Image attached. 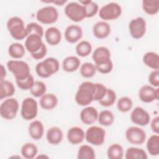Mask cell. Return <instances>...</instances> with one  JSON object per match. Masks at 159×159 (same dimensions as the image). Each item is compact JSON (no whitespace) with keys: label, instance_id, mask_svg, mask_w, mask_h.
Wrapping results in <instances>:
<instances>
[{"label":"cell","instance_id":"cell-1","mask_svg":"<svg viewBox=\"0 0 159 159\" xmlns=\"http://www.w3.org/2000/svg\"><path fill=\"white\" fill-rule=\"evenodd\" d=\"M95 91V84L91 81L81 83L76 93V102L81 106H86L93 101Z\"/></svg>","mask_w":159,"mask_h":159},{"label":"cell","instance_id":"cell-2","mask_svg":"<svg viewBox=\"0 0 159 159\" xmlns=\"http://www.w3.org/2000/svg\"><path fill=\"white\" fill-rule=\"evenodd\" d=\"M60 68L58 60L53 57H48L38 63L35 68L37 75L43 78H47L56 73Z\"/></svg>","mask_w":159,"mask_h":159},{"label":"cell","instance_id":"cell-3","mask_svg":"<svg viewBox=\"0 0 159 159\" xmlns=\"http://www.w3.org/2000/svg\"><path fill=\"white\" fill-rule=\"evenodd\" d=\"M6 26L10 35L15 40H21L28 35L24 22L19 17L13 16L9 18L7 22Z\"/></svg>","mask_w":159,"mask_h":159},{"label":"cell","instance_id":"cell-4","mask_svg":"<svg viewBox=\"0 0 159 159\" xmlns=\"http://www.w3.org/2000/svg\"><path fill=\"white\" fill-rule=\"evenodd\" d=\"M6 65L7 69L13 74L16 80H22L31 75L30 67L24 61L9 60Z\"/></svg>","mask_w":159,"mask_h":159},{"label":"cell","instance_id":"cell-5","mask_svg":"<svg viewBox=\"0 0 159 159\" xmlns=\"http://www.w3.org/2000/svg\"><path fill=\"white\" fill-rule=\"evenodd\" d=\"M19 109V104L16 98H6L0 105L1 116L6 120H12L16 117Z\"/></svg>","mask_w":159,"mask_h":159},{"label":"cell","instance_id":"cell-6","mask_svg":"<svg viewBox=\"0 0 159 159\" xmlns=\"http://www.w3.org/2000/svg\"><path fill=\"white\" fill-rule=\"evenodd\" d=\"M64 12L68 19L76 22H81L86 17L85 9L79 2L68 3L65 7Z\"/></svg>","mask_w":159,"mask_h":159},{"label":"cell","instance_id":"cell-7","mask_svg":"<svg viewBox=\"0 0 159 159\" xmlns=\"http://www.w3.org/2000/svg\"><path fill=\"white\" fill-rule=\"evenodd\" d=\"M121 14V6L115 2L107 3L102 6L99 10V16L104 21L115 20L119 18Z\"/></svg>","mask_w":159,"mask_h":159},{"label":"cell","instance_id":"cell-8","mask_svg":"<svg viewBox=\"0 0 159 159\" xmlns=\"http://www.w3.org/2000/svg\"><path fill=\"white\" fill-rule=\"evenodd\" d=\"M38 114V104L37 101L30 97L23 99L21 107V117L25 120H30L35 119Z\"/></svg>","mask_w":159,"mask_h":159},{"label":"cell","instance_id":"cell-9","mask_svg":"<svg viewBox=\"0 0 159 159\" xmlns=\"http://www.w3.org/2000/svg\"><path fill=\"white\" fill-rule=\"evenodd\" d=\"M106 130L99 126L93 125L88 128L85 132V139L90 144L100 146L105 141Z\"/></svg>","mask_w":159,"mask_h":159},{"label":"cell","instance_id":"cell-10","mask_svg":"<svg viewBox=\"0 0 159 159\" xmlns=\"http://www.w3.org/2000/svg\"><path fill=\"white\" fill-rule=\"evenodd\" d=\"M36 19L42 24H52L58 20V12L54 6H45L37 11Z\"/></svg>","mask_w":159,"mask_h":159},{"label":"cell","instance_id":"cell-11","mask_svg":"<svg viewBox=\"0 0 159 159\" xmlns=\"http://www.w3.org/2000/svg\"><path fill=\"white\" fill-rule=\"evenodd\" d=\"M147 24L142 17H137L132 19L129 24V30L130 35L135 39H141L146 32Z\"/></svg>","mask_w":159,"mask_h":159},{"label":"cell","instance_id":"cell-12","mask_svg":"<svg viewBox=\"0 0 159 159\" xmlns=\"http://www.w3.org/2000/svg\"><path fill=\"white\" fill-rule=\"evenodd\" d=\"M127 140L134 145H142L147 139L145 131L140 127L131 126L129 127L125 133Z\"/></svg>","mask_w":159,"mask_h":159},{"label":"cell","instance_id":"cell-13","mask_svg":"<svg viewBox=\"0 0 159 159\" xmlns=\"http://www.w3.org/2000/svg\"><path fill=\"white\" fill-rule=\"evenodd\" d=\"M159 97V89L145 84L142 86L139 91V98L141 101L145 103H150L158 100Z\"/></svg>","mask_w":159,"mask_h":159},{"label":"cell","instance_id":"cell-14","mask_svg":"<svg viewBox=\"0 0 159 159\" xmlns=\"http://www.w3.org/2000/svg\"><path fill=\"white\" fill-rule=\"evenodd\" d=\"M132 122L139 126H146L150 122L149 113L142 107H135L130 113Z\"/></svg>","mask_w":159,"mask_h":159},{"label":"cell","instance_id":"cell-15","mask_svg":"<svg viewBox=\"0 0 159 159\" xmlns=\"http://www.w3.org/2000/svg\"><path fill=\"white\" fill-rule=\"evenodd\" d=\"M42 38L36 34H30L26 37L24 47L30 55L37 52L42 48L44 43Z\"/></svg>","mask_w":159,"mask_h":159},{"label":"cell","instance_id":"cell-16","mask_svg":"<svg viewBox=\"0 0 159 159\" xmlns=\"http://www.w3.org/2000/svg\"><path fill=\"white\" fill-rule=\"evenodd\" d=\"M83 29L78 25L72 24L68 25L64 32L66 40L70 43H75L83 37Z\"/></svg>","mask_w":159,"mask_h":159},{"label":"cell","instance_id":"cell-17","mask_svg":"<svg viewBox=\"0 0 159 159\" xmlns=\"http://www.w3.org/2000/svg\"><path fill=\"white\" fill-rule=\"evenodd\" d=\"M68 141L73 144L77 145L81 143L85 139V133L82 128L77 126L70 128L66 133Z\"/></svg>","mask_w":159,"mask_h":159},{"label":"cell","instance_id":"cell-18","mask_svg":"<svg viewBox=\"0 0 159 159\" xmlns=\"http://www.w3.org/2000/svg\"><path fill=\"white\" fill-rule=\"evenodd\" d=\"M98 114L99 113L95 107L87 106L81 110L80 117L83 123L86 125H90L96 122L98 119Z\"/></svg>","mask_w":159,"mask_h":159},{"label":"cell","instance_id":"cell-19","mask_svg":"<svg viewBox=\"0 0 159 159\" xmlns=\"http://www.w3.org/2000/svg\"><path fill=\"white\" fill-rule=\"evenodd\" d=\"M93 33L94 36L97 39H105L111 34V26L106 21H99L93 25Z\"/></svg>","mask_w":159,"mask_h":159},{"label":"cell","instance_id":"cell-20","mask_svg":"<svg viewBox=\"0 0 159 159\" xmlns=\"http://www.w3.org/2000/svg\"><path fill=\"white\" fill-rule=\"evenodd\" d=\"M111 52L109 48L106 47L101 46L97 47L93 51L92 58L94 61V65H98L111 60Z\"/></svg>","mask_w":159,"mask_h":159},{"label":"cell","instance_id":"cell-21","mask_svg":"<svg viewBox=\"0 0 159 159\" xmlns=\"http://www.w3.org/2000/svg\"><path fill=\"white\" fill-rule=\"evenodd\" d=\"M29 136L34 140H39L42 139L44 134V126L43 123L39 120L31 122L28 127Z\"/></svg>","mask_w":159,"mask_h":159},{"label":"cell","instance_id":"cell-22","mask_svg":"<svg viewBox=\"0 0 159 159\" xmlns=\"http://www.w3.org/2000/svg\"><path fill=\"white\" fill-rule=\"evenodd\" d=\"M63 138V134L62 130L57 126L49 128L46 134V139L51 145H58L61 142Z\"/></svg>","mask_w":159,"mask_h":159},{"label":"cell","instance_id":"cell-23","mask_svg":"<svg viewBox=\"0 0 159 159\" xmlns=\"http://www.w3.org/2000/svg\"><path fill=\"white\" fill-rule=\"evenodd\" d=\"M45 38L46 42L50 45H58L61 40V33L59 29L52 26L47 29L45 32Z\"/></svg>","mask_w":159,"mask_h":159},{"label":"cell","instance_id":"cell-24","mask_svg":"<svg viewBox=\"0 0 159 159\" xmlns=\"http://www.w3.org/2000/svg\"><path fill=\"white\" fill-rule=\"evenodd\" d=\"M58 104V98L55 94L45 93L40 97L39 104L44 110L49 111L54 109Z\"/></svg>","mask_w":159,"mask_h":159},{"label":"cell","instance_id":"cell-25","mask_svg":"<svg viewBox=\"0 0 159 159\" xmlns=\"http://www.w3.org/2000/svg\"><path fill=\"white\" fill-rule=\"evenodd\" d=\"M81 65L80 58L76 56L71 55L66 57L62 61L63 70L68 73L75 71Z\"/></svg>","mask_w":159,"mask_h":159},{"label":"cell","instance_id":"cell-26","mask_svg":"<svg viewBox=\"0 0 159 159\" xmlns=\"http://www.w3.org/2000/svg\"><path fill=\"white\" fill-rule=\"evenodd\" d=\"M16 92L14 84L8 80H2L0 81V99L11 98Z\"/></svg>","mask_w":159,"mask_h":159},{"label":"cell","instance_id":"cell-27","mask_svg":"<svg viewBox=\"0 0 159 159\" xmlns=\"http://www.w3.org/2000/svg\"><path fill=\"white\" fill-rule=\"evenodd\" d=\"M145 65L157 70L159 69V57L158 55L154 52H148L145 53L142 58Z\"/></svg>","mask_w":159,"mask_h":159},{"label":"cell","instance_id":"cell-28","mask_svg":"<svg viewBox=\"0 0 159 159\" xmlns=\"http://www.w3.org/2000/svg\"><path fill=\"white\" fill-rule=\"evenodd\" d=\"M37 153L38 148L34 143H25L20 148V153L22 157L26 159H32L35 158Z\"/></svg>","mask_w":159,"mask_h":159},{"label":"cell","instance_id":"cell-29","mask_svg":"<svg viewBox=\"0 0 159 159\" xmlns=\"http://www.w3.org/2000/svg\"><path fill=\"white\" fill-rule=\"evenodd\" d=\"M25 47L18 42L11 43L8 47V53L9 56L15 59H19L24 57L25 53Z\"/></svg>","mask_w":159,"mask_h":159},{"label":"cell","instance_id":"cell-30","mask_svg":"<svg viewBox=\"0 0 159 159\" xmlns=\"http://www.w3.org/2000/svg\"><path fill=\"white\" fill-rule=\"evenodd\" d=\"M146 147L149 154L157 156L159 154V136L158 134L151 135L147 141Z\"/></svg>","mask_w":159,"mask_h":159},{"label":"cell","instance_id":"cell-31","mask_svg":"<svg viewBox=\"0 0 159 159\" xmlns=\"http://www.w3.org/2000/svg\"><path fill=\"white\" fill-rule=\"evenodd\" d=\"M114 115L112 111L107 109L101 111L98 114V122L100 125L105 127L111 125L114 122Z\"/></svg>","mask_w":159,"mask_h":159},{"label":"cell","instance_id":"cell-32","mask_svg":"<svg viewBox=\"0 0 159 159\" xmlns=\"http://www.w3.org/2000/svg\"><path fill=\"white\" fill-rule=\"evenodd\" d=\"M125 158L126 159H147V154L144 150L137 147H129L125 153Z\"/></svg>","mask_w":159,"mask_h":159},{"label":"cell","instance_id":"cell-33","mask_svg":"<svg viewBox=\"0 0 159 159\" xmlns=\"http://www.w3.org/2000/svg\"><path fill=\"white\" fill-rule=\"evenodd\" d=\"M124 154L123 147L119 143L111 144L107 150V156L109 159H122Z\"/></svg>","mask_w":159,"mask_h":159},{"label":"cell","instance_id":"cell-34","mask_svg":"<svg viewBox=\"0 0 159 159\" xmlns=\"http://www.w3.org/2000/svg\"><path fill=\"white\" fill-rule=\"evenodd\" d=\"M143 11L148 15H155L158 12V0H143L142 4Z\"/></svg>","mask_w":159,"mask_h":159},{"label":"cell","instance_id":"cell-35","mask_svg":"<svg viewBox=\"0 0 159 159\" xmlns=\"http://www.w3.org/2000/svg\"><path fill=\"white\" fill-rule=\"evenodd\" d=\"M77 158L78 159H94L96 154L94 149L88 145H82L79 147Z\"/></svg>","mask_w":159,"mask_h":159},{"label":"cell","instance_id":"cell-36","mask_svg":"<svg viewBox=\"0 0 159 159\" xmlns=\"http://www.w3.org/2000/svg\"><path fill=\"white\" fill-rule=\"evenodd\" d=\"M81 4H82L86 11V17H92L94 16L99 11V6L96 2L91 0L86 1H79Z\"/></svg>","mask_w":159,"mask_h":159},{"label":"cell","instance_id":"cell-37","mask_svg":"<svg viewBox=\"0 0 159 159\" xmlns=\"http://www.w3.org/2000/svg\"><path fill=\"white\" fill-rule=\"evenodd\" d=\"M75 50L78 56L86 57L92 52V45L91 43L87 40H81L76 45Z\"/></svg>","mask_w":159,"mask_h":159},{"label":"cell","instance_id":"cell-38","mask_svg":"<svg viewBox=\"0 0 159 159\" xmlns=\"http://www.w3.org/2000/svg\"><path fill=\"white\" fill-rule=\"evenodd\" d=\"M96 68L94 64L91 62H85L81 65L80 72L81 75L85 78H90L94 76L96 72Z\"/></svg>","mask_w":159,"mask_h":159},{"label":"cell","instance_id":"cell-39","mask_svg":"<svg viewBox=\"0 0 159 159\" xmlns=\"http://www.w3.org/2000/svg\"><path fill=\"white\" fill-rule=\"evenodd\" d=\"M116 98L117 96L116 92L112 89L107 88L104 97L98 102L102 106L110 107L114 104L116 100Z\"/></svg>","mask_w":159,"mask_h":159},{"label":"cell","instance_id":"cell-40","mask_svg":"<svg viewBox=\"0 0 159 159\" xmlns=\"http://www.w3.org/2000/svg\"><path fill=\"white\" fill-rule=\"evenodd\" d=\"M30 91L31 94L35 98L42 97L46 93L47 86L42 81H35Z\"/></svg>","mask_w":159,"mask_h":159},{"label":"cell","instance_id":"cell-41","mask_svg":"<svg viewBox=\"0 0 159 159\" xmlns=\"http://www.w3.org/2000/svg\"><path fill=\"white\" fill-rule=\"evenodd\" d=\"M133 106V102L131 98L127 96H123L119 98L117 102V108L122 112H129Z\"/></svg>","mask_w":159,"mask_h":159},{"label":"cell","instance_id":"cell-42","mask_svg":"<svg viewBox=\"0 0 159 159\" xmlns=\"http://www.w3.org/2000/svg\"><path fill=\"white\" fill-rule=\"evenodd\" d=\"M26 29L28 35L30 34H36L40 37H43L44 35V30L42 25L37 22H30L26 25ZM27 35V36H28Z\"/></svg>","mask_w":159,"mask_h":159},{"label":"cell","instance_id":"cell-43","mask_svg":"<svg viewBox=\"0 0 159 159\" xmlns=\"http://www.w3.org/2000/svg\"><path fill=\"white\" fill-rule=\"evenodd\" d=\"M34 79L32 75L22 80H16L17 86L22 90L30 89L34 84Z\"/></svg>","mask_w":159,"mask_h":159},{"label":"cell","instance_id":"cell-44","mask_svg":"<svg viewBox=\"0 0 159 159\" xmlns=\"http://www.w3.org/2000/svg\"><path fill=\"white\" fill-rule=\"evenodd\" d=\"M94 84H95V91H94L93 101H99L104 97L107 88L102 83H96Z\"/></svg>","mask_w":159,"mask_h":159},{"label":"cell","instance_id":"cell-45","mask_svg":"<svg viewBox=\"0 0 159 159\" xmlns=\"http://www.w3.org/2000/svg\"><path fill=\"white\" fill-rule=\"evenodd\" d=\"M95 66L96 70L102 74H107L110 73L113 68V63L111 60L101 64L95 65Z\"/></svg>","mask_w":159,"mask_h":159},{"label":"cell","instance_id":"cell-46","mask_svg":"<svg viewBox=\"0 0 159 159\" xmlns=\"http://www.w3.org/2000/svg\"><path fill=\"white\" fill-rule=\"evenodd\" d=\"M148 82L151 86L158 88L159 86V71L158 70L152 71L148 76Z\"/></svg>","mask_w":159,"mask_h":159},{"label":"cell","instance_id":"cell-47","mask_svg":"<svg viewBox=\"0 0 159 159\" xmlns=\"http://www.w3.org/2000/svg\"><path fill=\"white\" fill-rule=\"evenodd\" d=\"M47 46L45 43H43V45H42V48L36 53H34V54H31V57L35 59V60H41L42 58H43L45 55H47Z\"/></svg>","mask_w":159,"mask_h":159},{"label":"cell","instance_id":"cell-48","mask_svg":"<svg viewBox=\"0 0 159 159\" xmlns=\"http://www.w3.org/2000/svg\"><path fill=\"white\" fill-rule=\"evenodd\" d=\"M150 127L152 130L156 134L159 133V117H155L150 122Z\"/></svg>","mask_w":159,"mask_h":159},{"label":"cell","instance_id":"cell-49","mask_svg":"<svg viewBox=\"0 0 159 159\" xmlns=\"http://www.w3.org/2000/svg\"><path fill=\"white\" fill-rule=\"evenodd\" d=\"M6 76V71L5 67L3 65H1V81L4 80V78Z\"/></svg>","mask_w":159,"mask_h":159},{"label":"cell","instance_id":"cell-50","mask_svg":"<svg viewBox=\"0 0 159 159\" xmlns=\"http://www.w3.org/2000/svg\"><path fill=\"white\" fill-rule=\"evenodd\" d=\"M66 2V0H53V3L57 6H62Z\"/></svg>","mask_w":159,"mask_h":159},{"label":"cell","instance_id":"cell-51","mask_svg":"<svg viewBox=\"0 0 159 159\" xmlns=\"http://www.w3.org/2000/svg\"><path fill=\"white\" fill-rule=\"evenodd\" d=\"M36 158H48L49 157H48V156L45 155H43V154H41V155H39V156H37V157H36Z\"/></svg>","mask_w":159,"mask_h":159}]
</instances>
